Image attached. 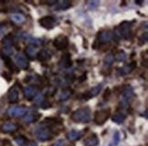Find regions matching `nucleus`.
Instances as JSON below:
<instances>
[{"instance_id": "1", "label": "nucleus", "mask_w": 148, "mask_h": 146, "mask_svg": "<svg viewBox=\"0 0 148 146\" xmlns=\"http://www.w3.org/2000/svg\"><path fill=\"white\" fill-rule=\"evenodd\" d=\"M90 118V111L88 107L78 109L71 114V120L75 122H89Z\"/></svg>"}, {"instance_id": "2", "label": "nucleus", "mask_w": 148, "mask_h": 146, "mask_svg": "<svg viewBox=\"0 0 148 146\" xmlns=\"http://www.w3.org/2000/svg\"><path fill=\"white\" fill-rule=\"evenodd\" d=\"M132 23L128 21H124L114 29V36L117 38H124L128 39L131 37V29H132Z\"/></svg>"}, {"instance_id": "3", "label": "nucleus", "mask_w": 148, "mask_h": 146, "mask_svg": "<svg viewBox=\"0 0 148 146\" xmlns=\"http://www.w3.org/2000/svg\"><path fill=\"white\" fill-rule=\"evenodd\" d=\"M111 115V110H101V111H97L94 113V122L98 125H101L109 119Z\"/></svg>"}, {"instance_id": "4", "label": "nucleus", "mask_w": 148, "mask_h": 146, "mask_svg": "<svg viewBox=\"0 0 148 146\" xmlns=\"http://www.w3.org/2000/svg\"><path fill=\"white\" fill-rule=\"evenodd\" d=\"M39 24L41 27H43L46 29H53L56 25V19L53 18L52 16H43L40 19L38 20Z\"/></svg>"}, {"instance_id": "5", "label": "nucleus", "mask_w": 148, "mask_h": 146, "mask_svg": "<svg viewBox=\"0 0 148 146\" xmlns=\"http://www.w3.org/2000/svg\"><path fill=\"white\" fill-rule=\"evenodd\" d=\"M113 38V35L111 31H101V33L98 34V37H97V39H96V41L94 43V45L96 44H102V43H107L112 40V38ZM95 46H93L94 48Z\"/></svg>"}, {"instance_id": "6", "label": "nucleus", "mask_w": 148, "mask_h": 146, "mask_svg": "<svg viewBox=\"0 0 148 146\" xmlns=\"http://www.w3.org/2000/svg\"><path fill=\"white\" fill-rule=\"evenodd\" d=\"M27 108L24 106H14V107H11L8 111V114L10 117H19V116H23L27 113Z\"/></svg>"}, {"instance_id": "7", "label": "nucleus", "mask_w": 148, "mask_h": 146, "mask_svg": "<svg viewBox=\"0 0 148 146\" xmlns=\"http://www.w3.org/2000/svg\"><path fill=\"white\" fill-rule=\"evenodd\" d=\"M53 45H54V47L59 50L65 49L68 47V45H69V39L65 36H59L55 38Z\"/></svg>"}, {"instance_id": "8", "label": "nucleus", "mask_w": 148, "mask_h": 146, "mask_svg": "<svg viewBox=\"0 0 148 146\" xmlns=\"http://www.w3.org/2000/svg\"><path fill=\"white\" fill-rule=\"evenodd\" d=\"M15 60H16V65L18 66V68L22 70H27L28 68V61L23 54H21V53L16 54L15 57Z\"/></svg>"}, {"instance_id": "9", "label": "nucleus", "mask_w": 148, "mask_h": 146, "mask_svg": "<svg viewBox=\"0 0 148 146\" xmlns=\"http://www.w3.org/2000/svg\"><path fill=\"white\" fill-rule=\"evenodd\" d=\"M72 65V60L71 58V55L69 53H65L64 55L61 56V58L60 59L59 66L61 69H68L71 67Z\"/></svg>"}, {"instance_id": "10", "label": "nucleus", "mask_w": 148, "mask_h": 146, "mask_svg": "<svg viewBox=\"0 0 148 146\" xmlns=\"http://www.w3.org/2000/svg\"><path fill=\"white\" fill-rule=\"evenodd\" d=\"M52 135H51V131L49 130V128H43L39 131L37 134V138L38 141L40 142H45V141H48L49 140Z\"/></svg>"}, {"instance_id": "11", "label": "nucleus", "mask_w": 148, "mask_h": 146, "mask_svg": "<svg viewBox=\"0 0 148 146\" xmlns=\"http://www.w3.org/2000/svg\"><path fill=\"white\" fill-rule=\"evenodd\" d=\"M52 57V53H51L50 50L47 49V48H43L41 49L40 51L38 52V55H37V58L39 61H48L51 59Z\"/></svg>"}, {"instance_id": "12", "label": "nucleus", "mask_w": 148, "mask_h": 146, "mask_svg": "<svg viewBox=\"0 0 148 146\" xmlns=\"http://www.w3.org/2000/svg\"><path fill=\"white\" fill-rule=\"evenodd\" d=\"M38 89L35 86H27L24 88V95L27 100H32L36 97Z\"/></svg>"}, {"instance_id": "13", "label": "nucleus", "mask_w": 148, "mask_h": 146, "mask_svg": "<svg viewBox=\"0 0 148 146\" xmlns=\"http://www.w3.org/2000/svg\"><path fill=\"white\" fill-rule=\"evenodd\" d=\"M25 54L27 56V59H29L30 60L36 59L37 55H38V50L37 48L34 47L33 45H29L25 48Z\"/></svg>"}, {"instance_id": "14", "label": "nucleus", "mask_w": 148, "mask_h": 146, "mask_svg": "<svg viewBox=\"0 0 148 146\" xmlns=\"http://www.w3.org/2000/svg\"><path fill=\"white\" fill-rule=\"evenodd\" d=\"M123 100L125 102H129L131 100H132L134 96V89L127 85L126 87L124 88L123 89Z\"/></svg>"}, {"instance_id": "15", "label": "nucleus", "mask_w": 148, "mask_h": 146, "mask_svg": "<svg viewBox=\"0 0 148 146\" xmlns=\"http://www.w3.org/2000/svg\"><path fill=\"white\" fill-rule=\"evenodd\" d=\"M39 116H40V114L37 113L36 111H27V114L23 118V120H24L25 122L29 123V122L36 121L38 119Z\"/></svg>"}, {"instance_id": "16", "label": "nucleus", "mask_w": 148, "mask_h": 146, "mask_svg": "<svg viewBox=\"0 0 148 146\" xmlns=\"http://www.w3.org/2000/svg\"><path fill=\"white\" fill-rule=\"evenodd\" d=\"M71 7V2L68 1V0H63V1H59L56 2V4L54 5V9L55 10H66L69 8Z\"/></svg>"}, {"instance_id": "17", "label": "nucleus", "mask_w": 148, "mask_h": 146, "mask_svg": "<svg viewBox=\"0 0 148 146\" xmlns=\"http://www.w3.org/2000/svg\"><path fill=\"white\" fill-rule=\"evenodd\" d=\"M101 88H102L101 84V85H97V86L93 87L90 91H88L86 94H84V96H86L84 98L86 100H88V99H90V98H93L95 96H97V95L100 93V91H101Z\"/></svg>"}, {"instance_id": "18", "label": "nucleus", "mask_w": 148, "mask_h": 146, "mask_svg": "<svg viewBox=\"0 0 148 146\" xmlns=\"http://www.w3.org/2000/svg\"><path fill=\"white\" fill-rule=\"evenodd\" d=\"M136 67V61H132L128 64H126L125 66L123 67V69L121 70V75H127L129 73L132 72Z\"/></svg>"}, {"instance_id": "19", "label": "nucleus", "mask_w": 148, "mask_h": 146, "mask_svg": "<svg viewBox=\"0 0 148 146\" xmlns=\"http://www.w3.org/2000/svg\"><path fill=\"white\" fill-rule=\"evenodd\" d=\"M8 100L11 103H15L18 100V91L15 87L11 88L8 91Z\"/></svg>"}, {"instance_id": "20", "label": "nucleus", "mask_w": 148, "mask_h": 146, "mask_svg": "<svg viewBox=\"0 0 148 146\" xmlns=\"http://www.w3.org/2000/svg\"><path fill=\"white\" fill-rule=\"evenodd\" d=\"M99 143V139L96 134H92L86 140H85L84 144L85 146H96Z\"/></svg>"}, {"instance_id": "21", "label": "nucleus", "mask_w": 148, "mask_h": 146, "mask_svg": "<svg viewBox=\"0 0 148 146\" xmlns=\"http://www.w3.org/2000/svg\"><path fill=\"white\" fill-rule=\"evenodd\" d=\"M83 132L82 131H76V130H73L71 132H70L69 133H68L67 135V138L70 140V141H77V140H79V138H81L82 136Z\"/></svg>"}, {"instance_id": "22", "label": "nucleus", "mask_w": 148, "mask_h": 146, "mask_svg": "<svg viewBox=\"0 0 148 146\" xmlns=\"http://www.w3.org/2000/svg\"><path fill=\"white\" fill-rule=\"evenodd\" d=\"M73 93V91L72 89H63V91H61L60 93L59 94V100L60 102H63V100H66L69 99L71 94Z\"/></svg>"}, {"instance_id": "23", "label": "nucleus", "mask_w": 148, "mask_h": 146, "mask_svg": "<svg viewBox=\"0 0 148 146\" xmlns=\"http://www.w3.org/2000/svg\"><path fill=\"white\" fill-rule=\"evenodd\" d=\"M1 129H2L3 132H10L16 131V129H18V126H16L15 123H12V122H5V123H4V124L2 125Z\"/></svg>"}, {"instance_id": "24", "label": "nucleus", "mask_w": 148, "mask_h": 146, "mask_svg": "<svg viewBox=\"0 0 148 146\" xmlns=\"http://www.w3.org/2000/svg\"><path fill=\"white\" fill-rule=\"evenodd\" d=\"M11 19H12L13 22H15V23L16 24H21L23 23V22L25 21V16L23 14L21 13H14L11 15Z\"/></svg>"}, {"instance_id": "25", "label": "nucleus", "mask_w": 148, "mask_h": 146, "mask_svg": "<svg viewBox=\"0 0 148 146\" xmlns=\"http://www.w3.org/2000/svg\"><path fill=\"white\" fill-rule=\"evenodd\" d=\"M14 54V49L12 47H3L1 49V56L3 58H8Z\"/></svg>"}, {"instance_id": "26", "label": "nucleus", "mask_w": 148, "mask_h": 146, "mask_svg": "<svg viewBox=\"0 0 148 146\" xmlns=\"http://www.w3.org/2000/svg\"><path fill=\"white\" fill-rule=\"evenodd\" d=\"M1 44L3 45V47H12V44H13V36L11 35V34L5 36L2 39Z\"/></svg>"}, {"instance_id": "27", "label": "nucleus", "mask_w": 148, "mask_h": 146, "mask_svg": "<svg viewBox=\"0 0 148 146\" xmlns=\"http://www.w3.org/2000/svg\"><path fill=\"white\" fill-rule=\"evenodd\" d=\"M125 58H126V55H125L123 50H120V51H118L114 56V59L116 61H118V62H123V61L125 59Z\"/></svg>"}, {"instance_id": "28", "label": "nucleus", "mask_w": 148, "mask_h": 146, "mask_svg": "<svg viewBox=\"0 0 148 146\" xmlns=\"http://www.w3.org/2000/svg\"><path fill=\"white\" fill-rule=\"evenodd\" d=\"M124 119H125V116L123 114H122V113H117L115 115H113V117H112V121H114L116 123H122V122H123Z\"/></svg>"}, {"instance_id": "29", "label": "nucleus", "mask_w": 148, "mask_h": 146, "mask_svg": "<svg viewBox=\"0 0 148 146\" xmlns=\"http://www.w3.org/2000/svg\"><path fill=\"white\" fill-rule=\"evenodd\" d=\"M113 61H114V56H113L112 54H108L103 59L104 64L107 65V66L112 65L113 63Z\"/></svg>"}, {"instance_id": "30", "label": "nucleus", "mask_w": 148, "mask_h": 146, "mask_svg": "<svg viewBox=\"0 0 148 146\" xmlns=\"http://www.w3.org/2000/svg\"><path fill=\"white\" fill-rule=\"evenodd\" d=\"M4 60H5V65L8 66V68L10 69L12 71H14V70H15V65L13 64L12 60H11L9 58H4Z\"/></svg>"}, {"instance_id": "31", "label": "nucleus", "mask_w": 148, "mask_h": 146, "mask_svg": "<svg viewBox=\"0 0 148 146\" xmlns=\"http://www.w3.org/2000/svg\"><path fill=\"white\" fill-rule=\"evenodd\" d=\"M113 141H112V145L113 146H116L119 143H120V140H121V136H120V133H119L118 132H116L114 134H113Z\"/></svg>"}, {"instance_id": "32", "label": "nucleus", "mask_w": 148, "mask_h": 146, "mask_svg": "<svg viewBox=\"0 0 148 146\" xmlns=\"http://www.w3.org/2000/svg\"><path fill=\"white\" fill-rule=\"evenodd\" d=\"M15 142L18 143V145H24V144H26V142H27V139H26V137H24V136H18V137H16V139H15Z\"/></svg>"}, {"instance_id": "33", "label": "nucleus", "mask_w": 148, "mask_h": 146, "mask_svg": "<svg viewBox=\"0 0 148 146\" xmlns=\"http://www.w3.org/2000/svg\"><path fill=\"white\" fill-rule=\"evenodd\" d=\"M147 39H148V35H147V32H145V34H143L139 38V45L140 46L145 44L147 42Z\"/></svg>"}, {"instance_id": "34", "label": "nucleus", "mask_w": 148, "mask_h": 146, "mask_svg": "<svg viewBox=\"0 0 148 146\" xmlns=\"http://www.w3.org/2000/svg\"><path fill=\"white\" fill-rule=\"evenodd\" d=\"M99 1H97V0H95V1H90V2H89V4H88V8H90V9H94V8H96L99 5Z\"/></svg>"}, {"instance_id": "35", "label": "nucleus", "mask_w": 148, "mask_h": 146, "mask_svg": "<svg viewBox=\"0 0 148 146\" xmlns=\"http://www.w3.org/2000/svg\"><path fill=\"white\" fill-rule=\"evenodd\" d=\"M35 100H36V102L38 104L40 105L43 102H44V97H43V95H38V96L35 97Z\"/></svg>"}, {"instance_id": "36", "label": "nucleus", "mask_w": 148, "mask_h": 146, "mask_svg": "<svg viewBox=\"0 0 148 146\" xmlns=\"http://www.w3.org/2000/svg\"><path fill=\"white\" fill-rule=\"evenodd\" d=\"M110 96H111V89H107L106 91H105V92H104V94H103V99L104 100H108Z\"/></svg>"}, {"instance_id": "37", "label": "nucleus", "mask_w": 148, "mask_h": 146, "mask_svg": "<svg viewBox=\"0 0 148 146\" xmlns=\"http://www.w3.org/2000/svg\"><path fill=\"white\" fill-rule=\"evenodd\" d=\"M52 146H65V142L63 140H58Z\"/></svg>"}, {"instance_id": "38", "label": "nucleus", "mask_w": 148, "mask_h": 146, "mask_svg": "<svg viewBox=\"0 0 148 146\" xmlns=\"http://www.w3.org/2000/svg\"><path fill=\"white\" fill-rule=\"evenodd\" d=\"M40 107H41V108H43V109H47V108L50 107V104H49V102H43L40 104Z\"/></svg>"}, {"instance_id": "39", "label": "nucleus", "mask_w": 148, "mask_h": 146, "mask_svg": "<svg viewBox=\"0 0 148 146\" xmlns=\"http://www.w3.org/2000/svg\"><path fill=\"white\" fill-rule=\"evenodd\" d=\"M23 146H38V144L35 142H28L27 143V144H24Z\"/></svg>"}, {"instance_id": "40", "label": "nucleus", "mask_w": 148, "mask_h": 146, "mask_svg": "<svg viewBox=\"0 0 148 146\" xmlns=\"http://www.w3.org/2000/svg\"><path fill=\"white\" fill-rule=\"evenodd\" d=\"M85 80H86V75L83 74L81 78H79V82H82V81H84Z\"/></svg>"}, {"instance_id": "41", "label": "nucleus", "mask_w": 148, "mask_h": 146, "mask_svg": "<svg viewBox=\"0 0 148 146\" xmlns=\"http://www.w3.org/2000/svg\"><path fill=\"white\" fill-rule=\"evenodd\" d=\"M4 30H5V27H2V26H0V35H2V34H3Z\"/></svg>"}]
</instances>
